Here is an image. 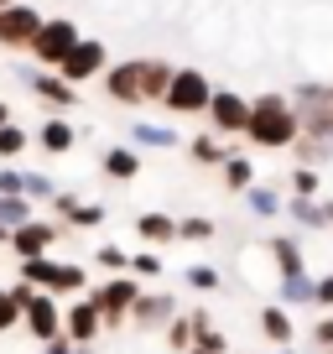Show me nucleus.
Wrapping results in <instances>:
<instances>
[{
	"instance_id": "1",
	"label": "nucleus",
	"mask_w": 333,
	"mask_h": 354,
	"mask_svg": "<svg viewBox=\"0 0 333 354\" xmlns=\"http://www.w3.org/2000/svg\"><path fill=\"white\" fill-rule=\"evenodd\" d=\"M166 78H172V63H162V57H131V63L104 68V94L115 104H156Z\"/></svg>"
},
{
	"instance_id": "2",
	"label": "nucleus",
	"mask_w": 333,
	"mask_h": 354,
	"mask_svg": "<svg viewBox=\"0 0 333 354\" xmlns=\"http://www.w3.org/2000/svg\"><path fill=\"white\" fill-rule=\"evenodd\" d=\"M250 136V146H266V151H281V146L297 141V110H292L287 94H260L256 104H250V115H245V131Z\"/></svg>"
},
{
	"instance_id": "3",
	"label": "nucleus",
	"mask_w": 333,
	"mask_h": 354,
	"mask_svg": "<svg viewBox=\"0 0 333 354\" xmlns=\"http://www.w3.org/2000/svg\"><path fill=\"white\" fill-rule=\"evenodd\" d=\"M209 94H213L209 73H198V68H172V78H166V88H162L156 104H162L166 115H203Z\"/></svg>"
},
{
	"instance_id": "4",
	"label": "nucleus",
	"mask_w": 333,
	"mask_h": 354,
	"mask_svg": "<svg viewBox=\"0 0 333 354\" xmlns=\"http://www.w3.org/2000/svg\"><path fill=\"white\" fill-rule=\"evenodd\" d=\"M104 68H110V53H104V42H94V37H78L73 47H68L63 53V63L53 68L57 78H63V84H89V78H99Z\"/></svg>"
},
{
	"instance_id": "5",
	"label": "nucleus",
	"mask_w": 333,
	"mask_h": 354,
	"mask_svg": "<svg viewBox=\"0 0 333 354\" xmlns=\"http://www.w3.org/2000/svg\"><path fill=\"white\" fill-rule=\"evenodd\" d=\"M73 42H78V26L68 21V16H57V21H42V26H37V37L26 42V53H32L42 68H57Z\"/></svg>"
},
{
	"instance_id": "6",
	"label": "nucleus",
	"mask_w": 333,
	"mask_h": 354,
	"mask_svg": "<svg viewBox=\"0 0 333 354\" xmlns=\"http://www.w3.org/2000/svg\"><path fill=\"white\" fill-rule=\"evenodd\" d=\"M37 26H42V16H37L26 0H11V6L0 11V47H6V53H26Z\"/></svg>"
},
{
	"instance_id": "7",
	"label": "nucleus",
	"mask_w": 333,
	"mask_h": 354,
	"mask_svg": "<svg viewBox=\"0 0 333 354\" xmlns=\"http://www.w3.org/2000/svg\"><path fill=\"white\" fill-rule=\"evenodd\" d=\"M203 115L213 120V131L240 136V131H245V115H250V104H245L240 94H229V88H213V94H209V104H203Z\"/></svg>"
},
{
	"instance_id": "8",
	"label": "nucleus",
	"mask_w": 333,
	"mask_h": 354,
	"mask_svg": "<svg viewBox=\"0 0 333 354\" xmlns=\"http://www.w3.org/2000/svg\"><path fill=\"white\" fill-rule=\"evenodd\" d=\"M6 240L16 245V255H47L53 250V240H57V224H47V219H21L16 224V234H6Z\"/></svg>"
},
{
	"instance_id": "9",
	"label": "nucleus",
	"mask_w": 333,
	"mask_h": 354,
	"mask_svg": "<svg viewBox=\"0 0 333 354\" xmlns=\"http://www.w3.org/2000/svg\"><path fill=\"white\" fill-rule=\"evenodd\" d=\"M21 78H26V88H32L37 100H47L53 110H73V104H78V88L63 84L57 73H32V68H21Z\"/></svg>"
},
{
	"instance_id": "10",
	"label": "nucleus",
	"mask_w": 333,
	"mask_h": 354,
	"mask_svg": "<svg viewBox=\"0 0 333 354\" xmlns=\"http://www.w3.org/2000/svg\"><path fill=\"white\" fill-rule=\"evenodd\" d=\"M89 302H94V313H99V323H120L125 308L135 302V287L131 281H110V287H99Z\"/></svg>"
},
{
	"instance_id": "11",
	"label": "nucleus",
	"mask_w": 333,
	"mask_h": 354,
	"mask_svg": "<svg viewBox=\"0 0 333 354\" xmlns=\"http://www.w3.org/2000/svg\"><path fill=\"white\" fill-rule=\"evenodd\" d=\"M37 141H42V151L63 156V151H73L78 131H73V120H63V115H53V120H42V125H37Z\"/></svg>"
},
{
	"instance_id": "12",
	"label": "nucleus",
	"mask_w": 333,
	"mask_h": 354,
	"mask_svg": "<svg viewBox=\"0 0 333 354\" xmlns=\"http://www.w3.org/2000/svg\"><path fill=\"white\" fill-rule=\"evenodd\" d=\"M26 328H32L37 339H53V333H57V308L47 297H32V302H26Z\"/></svg>"
},
{
	"instance_id": "13",
	"label": "nucleus",
	"mask_w": 333,
	"mask_h": 354,
	"mask_svg": "<svg viewBox=\"0 0 333 354\" xmlns=\"http://www.w3.org/2000/svg\"><path fill=\"white\" fill-rule=\"evenodd\" d=\"M224 188H229V193H245V188H250V183H256V167H250V156H224Z\"/></svg>"
},
{
	"instance_id": "14",
	"label": "nucleus",
	"mask_w": 333,
	"mask_h": 354,
	"mask_svg": "<svg viewBox=\"0 0 333 354\" xmlns=\"http://www.w3.org/2000/svg\"><path fill=\"white\" fill-rule=\"evenodd\" d=\"M68 333H73L78 344H89L94 333H99V313H94V302H73V313H68Z\"/></svg>"
},
{
	"instance_id": "15",
	"label": "nucleus",
	"mask_w": 333,
	"mask_h": 354,
	"mask_svg": "<svg viewBox=\"0 0 333 354\" xmlns=\"http://www.w3.org/2000/svg\"><path fill=\"white\" fill-rule=\"evenodd\" d=\"M135 234H146L151 245H166V240H178V219H166V214H141V219H135Z\"/></svg>"
},
{
	"instance_id": "16",
	"label": "nucleus",
	"mask_w": 333,
	"mask_h": 354,
	"mask_svg": "<svg viewBox=\"0 0 333 354\" xmlns=\"http://www.w3.org/2000/svg\"><path fill=\"white\" fill-rule=\"evenodd\" d=\"M104 172L120 177V183H131V177L141 172V151H131V146H115V151H104Z\"/></svg>"
},
{
	"instance_id": "17",
	"label": "nucleus",
	"mask_w": 333,
	"mask_h": 354,
	"mask_svg": "<svg viewBox=\"0 0 333 354\" xmlns=\"http://www.w3.org/2000/svg\"><path fill=\"white\" fill-rule=\"evenodd\" d=\"M188 156H193L198 167H219L224 156H229V146H224V141H213V136L203 131V136H193V141H188Z\"/></svg>"
},
{
	"instance_id": "18",
	"label": "nucleus",
	"mask_w": 333,
	"mask_h": 354,
	"mask_svg": "<svg viewBox=\"0 0 333 354\" xmlns=\"http://www.w3.org/2000/svg\"><path fill=\"white\" fill-rule=\"evenodd\" d=\"M26 141H32V136H26L21 125H11V120H6V125H0V162L21 156V151H26Z\"/></svg>"
},
{
	"instance_id": "19",
	"label": "nucleus",
	"mask_w": 333,
	"mask_h": 354,
	"mask_svg": "<svg viewBox=\"0 0 333 354\" xmlns=\"http://www.w3.org/2000/svg\"><path fill=\"white\" fill-rule=\"evenodd\" d=\"M245 203H250V214H260V219H271V214L281 209V198L271 188H256V183H250V188H245Z\"/></svg>"
},
{
	"instance_id": "20",
	"label": "nucleus",
	"mask_w": 333,
	"mask_h": 354,
	"mask_svg": "<svg viewBox=\"0 0 333 354\" xmlns=\"http://www.w3.org/2000/svg\"><path fill=\"white\" fill-rule=\"evenodd\" d=\"M131 308H135V318H141V323H162L166 313H172V297H135Z\"/></svg>"
},
{
	"instance_id": "21",
	"label": "nucleus",
	"mask_w": 333,
	"mask_h": 354,
	"mask_svg": "<svg viewBox=\"0 0 333 354\" xmlns=\"http://www.w3.org/2000/svg\"><path fill=\"white\" fill-rule=\"evenodd\" d=\"M131 141H141V146H172L178 136H172V125H131Z\"/></svg>"
},
{
	"instance_id": "22",
	"label": "nucleus",
	"mask_w": 333,
	"mask_h": 354,
	"mask_svg": "<svg viewBox=\"0 0 333 354\" xmlns=\"http://www.w3.org/2000/svg\"><path fill=\"white\" fill-rule=\"evenodd\" d=\"M53 271H57V261H47V255H26V266H21V277L32 281V287H47Z\"/></svg>"
},
{
	"instance_id": "23",
	"label": "nucleus",
	"mask_w": 333,
	"mask_h": 354,
	"mask_svg": "<svg viewBox=\"0 0 333 354\" xmlns=\"http://www.w3.org/2000/svg\"><path fill=\"white\" fill-rule=\"evenodd\" d=\"M53 193H57L53 177H42V172H21V198H53Z\"/></svg>"
},
{
	"instance_id": "24",
	"label": "nucleus",
	"mask_w": 333,
	"mask_h": 354,
	"mask_svg": "<svg viewBox=\"0 0 333 354\" xmlns=\"http://www.w3.org/2000/svg\"><path fill=\"white\" fill-rule=\"evenodd\" d=\"M281 297H287V302H307L312 297V281L302 277V271H287V277H281Z\"/></svg>"
},
{
	"instance_id": "25",
	"label": "nucleus",
	"mask_w": 333,
	"mask_h": 354,
	"mask_svg": "<svg viewBox=\"0 0 333 354\" xmlns=\"http://www.w3.org/2000/svg\"><path fill=\"white\" fill-rule=\"evenodd\" d=\"M271 250H276V261H281V277H287V271H302V255H297V245H292L287 234H276Z\"/></svg>"
},
{
	"instance_id": "26",
	"label": "nucleus",
	"mask_w": 333,
	"mask_h": 354,
	"mask_svg": "<svg viewBox=\"0 0 333 354\" xmlns=\"http://www.w3.org/2000/svg\"><path fill=\"white\" fill-rule=\"evenodd\" d=\"M47 287L53 292H78L84 287V271H78V266H57L53 277H47Z\"/></svg>"
},
{
	"instance_id": "27",
	"label": "nucleus",
	"mask_w": 333,
	"mask_h": 354,
	"mask_svg": "<svg viewBox=\"0 0 333 354\" xmlns=\"http://www.w3.org/2000/svg\"><path fill=\"white\" fill-rule=\"evenodd\" d=\"M178 240H213V219H178Z\"/></svg>"
},
{
	"instance_id": "28",
	"label": "nucleus",
	"mask_w": 333,
	"mask_h": 354,
	"mask_svg": "<svg viewBox=\"0 0 333 354\" xmlns=\"http://www.w3.org/2000/svg\"><path fill=\"white\" fill-rule=\"evenodd\" d=\"M292 219H302V224H323V209L312 198H297V193H292Z\"/></svg>"
},
{
	"instance_id": "29",
	"label": "nucleus",
	"mask_w": 333,
	"mask_h": 354,
	"mask_svg": "<svg viewBox=\"0 0 333 354\" xmlns=\"http://www.w3.org/2000/svg\"><path fill=\"white\" fill-rule=\"evenodd\" d=\"M292 188H297V198H312V193H318V172H312V167H297V172H292Z\"/></svg>"
},
{
	"instance_id": "30",
	"label": "nucleus",
	"mask_w": 333,
	"mask_h": 354,
	"mask_svg": "<svg viewBox=\"0 0 333 354\" xmlns=\"http://www.w3.org/2000/svg\"><path fill=\"white\" fill-rule=\"evenodd\" d=\"M188 287L213 292V287H219V271H213V266H193V271H188Z\"/></svg>"
},
{
	"instance_id": "31",
	"label": "nucleus",
	"mask_w": 333,
	"mask_h": 354,
	"mask_svg": "<svg viewBox=\"0 0 333 354\" xmlns=\"http://www.w3.org/2000/svg\"><path fill=\"white\" fill-rule=\"evenodd\" d=\"M266 333H271V339H292V323H287V313H281V308L266 313Z\"/></svg>"
},
{
	"instance_id": "32",
	"label": "nucleus",
	"mask_w": 333,
	"mask_h": 354,
	"mask_svg": "<svg viewBox=\"0 0 333 354\" xmlns=\"http://www.w3.org/2000/svg\"><path fill=\"white\" fill-rule=\"evenodd\" d=\"M16 313H21V302H16L11 292H0V328H11V323H16Z\"/></svg>"
},
{
	"instance_id": "33",
	"label": "nucleus",
	"mask_w": 333,
	"mask_h": 354,
	"mask_svg": "<svg viewBox=\"0 0 333 354\" xmlns=\"http://www.w3.org/2000/svg\"><path fill=\"white\" fill-rule=\"evenodd\" d=\"M99 219H104L99 203H78V209H73V224H99Z\"/></svg>"
},
{
	"instance_id": "34",
	"label": "nucleus",
	"mask_w": 333,
	"mask_h": 354,
	"mask_svg": "<svg viewBox=\"0 0 333 354\" xmlns=\"http://www.w3.org/2000/svg\"><path fill=\"white\" fill-rule=\"evenodd\" d=\"M125 261H131V255H125L120 245H104V250H99V266H110V271H120Z\"/></svg>"
},
{
	"instance_id": "35",
	"label": "nucleus",
	"mask_w": 333,
	"mask_h": 354,
	"mask_svg": "<svg viewBox=\"0 0 333 354\" xmlns=\"http://www.w3.org/2000/svg\"><path fill=\"white\" fill-rule=\"evenodd\" d=\"M125 266H135V271H146V277H156V271H162V261H156V255H131Z\"/></svg>"
},
{
	"instance_id": "36",
	"label": "nucleus",
	"mask_w": 333,
	"mask_h": 354,
	"mask_svg": "<svg viewBox=\"0 0 333 354\" xmlns=\"http://www.w3.org/2000/svg\"><path fill=\"white\" fill-rule=\"evenodd\" d=\"M0 193H21V172H11V167H0Z\"/></svg>"
},
{
	"instance_id": "37",
	"label": "nucleus",
	"mask_w": 333,
	"mask_h": 354,
	"mask_svg": "<svg viewBox=\"0 0 333 354\" xmlns=\"http://www.w3.org/2000/svg\"><path fill=\"white\" fill-rule=\"evenodd\" d=\"M312 297H323V302H333V277H328V281H318V287H312Z\"/></svg>"
},
{
	"instance_id": "38",
	"label": "nucleus",
	"mask_w": 333,
	"mask_h": 354,
	"mask_svg": "<svg viewBox=\"0 0 333 354\" xmlns=\"http://www.w3.org/2000/svg\"><path fill=\"white\" fill-rule=\"evenodd\" d=\"M318 339H323V344H333V323H323V328H318Z\"/></svg>"
},
{
	"instance_id": "39",
	"label": "nucleus",
	"mask_w": 333,
	"mask_h": 354,
	"mask_svg": "<svg viewBox=\"0 0 333 354\" xmlns=\"http://www.w3.org/2000/svg\"><path fill=\"white\" fill-rule=\"evenodd\" d=\"M6 120H11V104H6V100H0V125H6Z\"/></svg>"
},
{
	"instance_id": "40",
	"label": "nucleus",
	"mask_w": 333,
	"mask_h": 354,
	"mask_svg": "<svg viewBox=\"0 0 333 354\" xmlns=\"http://www.w3.org/2000/svg\"><path fill=\"white\" fill-rule=\"evenodd\" d=\"M323 224H333V203H323Z\"/></svg>"
},
{
	"instance_id": "41",
	"label": "nucleus",
	"mask_w": 333,
	"mask_h": 354,
	"mask_svg": "<svg viewBox=\"0 0 333 354\" xmlns=\"http://www.w3.org/2000/svg\"><path fill=\"white\" fill-rule=\"evenodd\" d=\"M0 245H6V224H0Z\"/></svg>"
},
{
	"instance_id": "42",
	"label": "nucleus",
	"mask_w": 333,
	"mask_h": 354,
	"mask_svg": "<svg viewBox=\"0 0 333 354\" xmlns=\"http://www.w3.org/2000/svg\"><path fill=\"white\" fill-rule=\"evenodd\" d=\"M6 6H11V0H0V11H6Z\"/></svg>"
}]
</instances>
